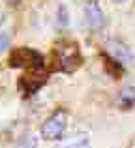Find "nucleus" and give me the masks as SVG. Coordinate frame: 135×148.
<instances>
[{
	"label": "nucleus",
	"instance_id": "obj_5",
	"mask_svg": "<svg viewBox=\"0 0 135 148\" xmlns=\"http://www.w3.org/2000/svg\"><path fill=\"white\" fill-rule=\"evenodd\" d=\"M58 62L60 68L69 71L79 64V53H77V45H62L58 47Z\"/></svg>",
	"mask_w": 135,
	"mask_h": 148
},
{
	"label": "nucleus",
	"instance_id": "obj_6",
	"mask_svg": "<svg viewBox=\"0 0 135 148\" xmlns=\"http://www.w3.org/2000/svg\"><path fill=\"white\" fill-rule=\"evenodd\" d=\"M58 148H90V141L84 135H77V137H69L66 141H62Z\"/></svg>",
	"mask_w": 135,
	"mask_h": 148
},
{
	"label": "nucleus",
	"instance_id": "obj_10",
	"mask_svg": "<svg viewBox=\"0 0 135 148\" xmlns=\"http://www.w3.org/2000/svg\"><path fill=\"white\" fill-rule=\"evenodd\" d=\"M8 47H10V36H8L6 32H2L0 34V54H2Z\"/></svg>",
	"mask_w": 135,
	"mask_h": 148
},
{
	"label": "nucleus",
	"instance_id": "obj_11",
	"mask_svg": "<svg viewBox=\"0 0 135 148\" xmlns=\"http://www.w3.org/2000/svg\"><path fill=\"white\" fill-rule=\"evenodd\" d=\"M4 21V13H2V10H0V23Z\"/></svg>",
	"mask_w": 135,
	"mask_h": 148
},
{
	"label": "nucleus",
	"instance_id": "obj_1",
	"mask_svg": "<svg viewBox=\"0 0 135 148\" xmlns=\"http://www.w3.org/2000/svg\"><path fill=\"white\" fill-rule=\"evenodd\" d=\"M64 130H66V112L56 111L55 114H51L41 126V135L47 141H56L62 137Z\"/></svg>",
	"mask_w": 135,
	"mask_h": 148
},
{
	"label": "nucleus",
	"instance_id": "obj_7",
	"mask_svg": "<svg viewBox=\"0 0 135 148\" xmlns=\"http://www.w3.org/2000/svg\"><path fill=\"white\" fill-rule=\"evenodd\" d=\"M118 99H120V103L124 105V107H132L135 103V86H124L120 90Z\"/></svg>",
	"mask_w": 135,
	"mask_h": 148
},
{
	"label": "nucleus",
	"instance_id": "obj_9",
	"mask_svg": "<svg viewBox=\"0 0 135 148\" xmlns=\"http://www.w3.org/2000/svg\"><path fill=\"white\" fill-rule=\"evenodd\" d=\"M38 146V141L34 135H25L21 141L15 145V148H36Z\"/></svg>",
	"mask_w": 135,
	"mask_h": 148
},
{
	"label": "nucleus",
	"instance_id": "obj_4",
	"mask_svg": "<svg viewBox=\"0 0 135 148\" xmlns=\"http://www.w3.org/2000/svg\"><path fill=\"white\" fill-rule=\"evenodd\" d=\"M11 66H34V68H40L41 66V56L36 51L30 49H19L11 54Z\"/></svg>",
	"mask_w": 135,
	"mask_h": 148
},
{
	"label": "nucleus",
	"instance_id": "obj_12",
	"mask_svg": "<svg viewBox=\"0 0 135 148\" xmlns=\"http://www.w3.org/2000/svg\"><path fill=\"white\" fill-rule=\"evenodd\" d=\"M113 2H116V4H120V2H124V0H113Z\"/></svg>",
	"mask_w": 135,
	"mask_h": 148
},
{
	"label": "nucleus",
	"instance_id": "obj_3",
	"mask_svg": "<svg viewBox=\"0 0 135 148\" xmlns=\"http://www.w3.org/2000/svg\"><path fill=\"white\" fill-rule=\"evenodd\" d=\"M105 25V15H103L101 8L98 6V2L90 0L84 6V26L88 30H99Z\"/></svg>",
	"mask_w": 135,
	"mask_h": 148
},
{
	"label": "nucleus",
	"instance_id": "obj_2",
	"mask_svg": "<svg viewBox=\"0 0 135 148\" xmlns=\"http://www.w3.org/2000/svg\"><path fill=\"white\" fill-rule=\"evenodd\" d=\"M105 53L113 58L116 64L120 66H130L133 62V54L132 51L126 47L124 43H120L118 40H109L105 41Z\"/></svg>",
	"mask_w": 135,
	"mask_h": 148
},
{
	"label": "nucleus",
	"instance_id": "obj_8",
	"mask_svg": "<svg viewBox=\"0 0 135 148\" xmlns=\"http://www.w3.org/2000/svg\"><path fill=\"white\" fill-rule=\"evenodd\" d=\"M56 23H58L60 28H66L68 23H69V13H68V8L66 6H60L58 11H56Z\"/></svg>",
	"mask_w": 135,
	"mask_h": 148
}]
</instances>
